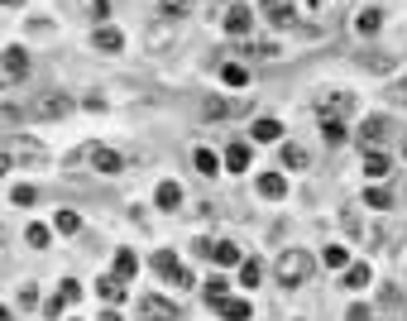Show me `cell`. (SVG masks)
Returning <instances> with one entry per match:
<instances>
[{"label": "cell", "mask_w": 407, "mask_h": 321, "mask_svg": "<svg viewBox=\"0 0 407 321\" xmlns=\"http://www.w3.org/2000/svg\"><path fill=\"white\" fill-rule=\"evenodd\" d=\"M19 163H48V149L29 134H5V168H19Z\"/></svg>", "instance_id": "cell-1"}, {"label": "cell", "mask_w": 407, "mask_h": 321, "mask_svg": "<svg viewBox=\"0 0 407 321\" xmlns=\"http://www.w3.org/2000/svg\"><path fill=\"white\" fill-rule=\"evenodd\" d=\"M306 273H311V254L302 249H288L283 259H278V283H288V288H298Z\"/></svg>", "instance_id": "cell-2"}, {"label": "cell", "mask_w": 407, "mask_h": 321, "mask_svg": "<svg viewBox=\"0 0 407 321\" xmlns=\"http://www.w3.org/2000/svg\"><path fill=\"white\" fill-rule=\"evenodd\" d=\"M244 110H249L244 96H206V101H202L206 120H230V115H244Z\"/></svg>", "instance_id": "cell-3"}, {"label": "cell", "mask_w": 407, "mask_h": 321, "mask_svg": "<svg viewBox=\"0 0 407 321\" xmlns=\"http://www.w3.org/2000/svg\"><path fill=\"white\" fill-rule=\"evenodd\" d=\"M350 110H355V92H326V96H316V115L321 120H340Z\"/></svg>", "instance_id": "cell-4"}, {"label": "cell", "mask_w": 407, "mask_h": 321, "mask_svg": "<svg viewBox=\"0 0 407 321\" xmlns=\"http://www.w3.org/2000/svg\"><path fill=\"white\" fill-rule=\"evenodd\" d=\"M87 163H92L96 173H120V168H125V158H120L115 149H105V144H87Z\"/></svg>", "instance_id": "cell-5"}, {"label": "cell", "mask_w": 407, "mask_h": 321, "mask_svg": "<svg viewBox=\"0 0 407 321\" xmlns=\"http://www.w3.org/2000/svg\"><path fill=\"white\" fill-rule=\"evenodd\" d=\"M139 317H144V321H178V302H168V298L154 293V298L139 302Z\"/></svg>", "instance_id": "cell-6"}, {"label": "cell", "mask_w": 407, "mask_h": 321, "mask_svg": "<svg viewBox=\"0 0 407 321\" xmlns=\"http://www.w3.org/2000/svg\"><path fill=\"white\" fill-rule=\"evenodd\" d=\"M24 77H29V53L19 43H10L5 48V82H24Z\"/></svg>", "instance_id": "cell-7"}, {"label": "cell", "mask_w": 407, "mask_h": 321, "mask_svg": "<svg viewBox=\"0 0 407 321\" xmlns=\"http://www.w3.org/2000/svg\"><path fill=\"white\" fill-rule=\"evenodd\" d=\"M249 24H254L249 5H230V10H225V29H230V34H240V39H244V34H249Z\"/></svg>", "instance_id": "cell-8"}, {"label": "cell", "mask_w": 407, "mask_h": 321, "mask_svg": "<svg viewBox=\"0 0 407 321\" xmlns=\"http://www.w3.org/2000/svg\"><path fill=\"white\" fill-rule=\"evenodd\" d=\"M384 134H388V120H384V115H369V120L359 125V139H364L369 149H379V144H384Z\"/></svg>", "instance_id": "cell-9"}, {"label": "cell", "mask_w": 407, "mask_h": 321, "mask_svg": "<svg viewBox=\"0 0 407 321\" xmlns=\"http://www.w3.org/2000/svg\"><path fill=\"white\" fill-rule=\"evenodd\" d=\"M149 269H154L158 278H178V273H182V264H178V254H173V249H158V254L149 259Z\"/></svg>", "instance_id": "cell-10"}, {"label": "cell", "mask_w": 407, "mask_h": 321, "mask_svg": "<svg viewBox=\"0 0 407 321\" xmlns=\"http://www.w3.org/2000/svg\"><path fill=\"white\" fill-rule=\"evenodd\" d=\"M96 293H101L105 302L115 307V302L125 298V278H120V273H105V278H96Z\"/></svg>", "instance_id": "cell-11"}, {"label": "cell", "mask_w": 407, "mask_h": 321, "mask_svg": "<svg viewBox=\"0 0 407 321\" xmlns=\"http://www.w3.org/2000/svg\"><path fill=\"white\" fill-rule=\"evenodd\" d=\"M216 312H220L225 321H249V302H244V298H220Z\"/></svg>", "instance_id": "cell-12"}, {"label": "cell", "mask_w": 407, "mask_h": 321, "mask_svg": "<svg viewBox=\"0 0 407 321\" xmlns=\"http://www.w3.org/2000/svg\"><path fill=\"white\" fill-rule=\"evenodd\" d=\"M92 43H96L101 53H120V48H125V34H120V29H110V24H101Z\"/></svg>", "instance_id": "cell-13"}, {"label": "cell", "mask_w": 407, "mask_h": 321, "mask_svg": "<svg viewBox=\"0 0 407 321\" xmlns=\"http://www.w3.org/2000/svg\"><path fill=\"white\" fill-rule=\"evenodd\" d=\"M249 158H254V154H249V144H240V139L225 149V168H230V173H244V168H249Z\"/></svg>", "instance_id": "cell-14"}, {"label": "cell", "mask_w": 407, "mask_h": 321, "mask_svg": "<svg viewBox=\"0 0 407 321\" xmlns=\"http://www.w3.org/2000/svg\"><path fill=\"white\" fill-rule=\"evenodd\" d=\"M259 192H264L269 202H283V197H288V183H283V173H264V178H259Z\"/></svg>", "instance_id": "cell-15"}, {"label": "cell", "mask_w": 407, "mask_h": 321, "mask_svg": "<svg viewBox=\"0 0 407 321\" xmlns=\"http://www.w3.org/2000/svg\"><path fill=\"white\" fill-rule=\"evenodd\" d=\"M269 24H273V29H298V10H293V5H283V0H278V5H273V10H269Z\"/></svg>", "instance_id": "cell-16"}, {"label": "cell", "mask_w": 407, "mask_h": 321, "mask_svg": "<svg viewBox=\"0 0 407 321\" xmlns=\"http://www.w3.org/2000/svg\"><path fill=\"white\" fill-rule=\"evenodd\" d=\"M249 134H254V139H259V144H273V139H278V134H283V125H278V120H269V115H264V120H254V125H249Z\"/></svg>", "instance_id": "cell-17"}, {"label": "cell", "mask_w": 407, "mask_h": 321, "mask_svg": "<svg viewBox=\"0 0 407 321\" xmlns=\"http://www.w3.org/2000/svg\"><path fill=\"white\" fill-rule=\"evenodd\" d=\"M154 202H158L163 211H178V202H182V187H178V183H158V192H154Z\"/></svg>", "instance_id": "cell-18"}, {"label": "cell", "mask_w": 407, "mask_h": 321, "mask_svg": "<svg viewBox=\"0 0 407 321\" xmlns=\"http://www.w3.org/2000/svg\"><path fill=\"white\" fill-rule=\"evenodd\" d=\"M211 259H216L220 269H235V264H240V245H230V240H216V249H211Z\"/></svg>", "instance_id": "cell-19"}, {"label": "cell", "mask_w": 407, "mask_h": 321, "mask_svg": "<svg viewBox=\"0 0 407 321\" xmlns=\"http://www.w3.org/2000/svg\"><path fill=\"white\" fill-rule=\"evenodd\" d=\"M384 312H388V317H393V321H403V317H407V302H403V293H398L393 283L384 288Z\"/></svg>", "instance_id": "cell-20"}, {"label": "cell", "mask_w": 407, "mask_h": 321, "mask_svg": "<svg viewBox=\"0 0 407 321\" xmlns=\"http://www.w3.org/2000/svg\"><path fill=\"white\" fill-rule=\"evenodd\" d=\"M220 82H225V87H249V68H244V63H225V68H220Z\"/></svg>", "instance_id": "cell-21"}, {"label": "cell", "mask_w": 407, "mask_h": 321, "mask_svg": "<svg viewBox=\"0 0 407 321\" xmlns=\"http://www.w3.org/2000/svg\"><path fill=\"white\" fill-rule=\"evenodd\" d=\"M340 283H345V288H350V293H359V288H364V283H369V264H350V269H345V273H340Z\"/></svg>", "instance_id": "cell-22"}, {"label": "cell", "mask_w": 407, "mask_h": 321, "mask_svg": "<svg viewBox=\"0 0 407 321\" xmlns=\"http://www.w3.org/2000/svg\"><path fill=\"white\" fill-rule=\"evenodd\" d=\"M355 29H359V34H379V29H384V10H359Z\"/></svg>", "instance_id": "cell-23"}, {"label": "cell", "mask_w": 407, "mask_h": 321, "mask_svg": "<svg viewBox=\"0 0 407 321\" xmlns=\"http://www.w3.org/2000/svg\"><path fill=\"white\" fill-rule=\"evenodd\" d=\"M39 115H53V120H58V115H67V110H72V101H67V96H43V101H39Z\"/></svg>", "instance_id": "cell-24"}, {"label": "cell", "mask_w": 407, "mask_h": 321, "mask_svg": "<svg viewBox=\"0 0 407 321\" xmlns=\"http://www.w3.org/2000/svg\"><path fill=\"white\" fill-rule=\"evenodd\" d=\"M364 173H369V178H384V173H388V158H384L379 149H369V154H364Z\"/></svg>", "instance_id": "cell-25"}, {"label": "cell", "mask_w": 407, "mask_h": 321, "mask_svg": "<svg viewBox=\"0 0 407 321\" xmlns=\"http://www.w3.org/2000/svg\"><path fill=\"white\" fill-rule=\"evenodd\" d=\"M364 207H374V211H388V207H393V192H384V187H369V192H364Z\"/></svg>", "instance_id": "cell-26"}, {"label": "cell", "mask_w": 407, "mask_h": 321, "mask_svg": "<svg viewBox=\"0 0 407 321\" xmlns=\"http://www.w3.org/2000/svg\"><path fill=\"white\" fill-rule=\"evenodd\" d=\"M134 269H139L134 249H120V254H115V273H120V278H134Z\"/></svg>", "instance_id": "cell-27"}, {"label": "cell", "mask_w": 407, "mask_h": 321, "mask_svg": "<svg viewBox=\"0 0 407 321\" xmlns=\"http://www.w3.org/2000/svg\"><path fill=\"white\" fill-rule=\"evenodd\" d=\"M192 163H197V173H202V178L220 173V168H216V154H211V149H197V154H192Z\"/></svg>", "instance_id": "cell-28"}, {"label": "cell", "mask_w": 407, "mask_h": 321, "mask_svg": "<svg viewBox=\"0 0 407 321\" xmlns=\"http://www.w3.org/2000/svg\"><path fill=\"white\" fill-rule=\"evenodd\" d=\"M321 134L326 144H345V120H321Z\"/></svg>", "instance_id": "cell-29"}, {"label": "cell", "mask_w": 407, "mask_h": 321, "mask_svg": "<svg viewBox=\"0 0 407 321\" xmlns=\"http://www.w3.org/2000/svg\"><path fill=\"white\" fill-rule=\"evenodd\" d=\"M331 269H350V254H345V245H326V254H321Z\"/></svg>", "instance_id": "cell-30"}, {"label": "cell", "mask_w": 407, "mask_h": 321, "mask_svg": "<svg viewBox=\"0 0 407 321\" xmlns=\"http://www.w3.org/2000/svg\"><path fill=\"white\" fill-rule=\"evenodd\" d=\"M259 273H264V269H259V259H244V264H240V288H254V283H259Z\"/></svg>", "instance_id": "cell-31"}, {"label": "cell", "mask_w": 407, "mask_h": 321, "mask_svg": "<svg viewBox=\"0 0 407 321\" xmlns=\"http://www.w3.org/2000/svg\"><path fill=\"white\" fill-rule=\"evenodd\" d=\"M158 10L173 14V19H182V14H192V0H158Z\"/></svg>", "instance_id": "cell-32"}, {"label": "cell", "mask_w": 407, "mask_h": 321, "mask_svg": "<svg viewBox=\"0 0 407 321\" xmlns=\"http://www.w3.org/2000/svg\"><path fill=\"white\" fill-rule=\"evenodd\" d=\"M58 230H63V235H77V230H82V216L77 211H58Z\"/></svg>", "instance_id": "cell-33"}, {"label": "cell", "mask_w": 407, "mask_h": 321, "mask_svg": "<svg viewBox=\"0 0 407 321\" xmlns=\"http://www.w3.org/2000/svg\"><path fill=\"white\" fill-rule=\"evenodd\" d=\"M364 68H369V72H388L393 58H388V53H364Z\"/></svg>", "instance_id": "cell-34"}, {"label": "cell", "mask_w": 407, "mask_h": 321, "mask_svg": "<svg viewBox=\"0 0 407 321\" xmlns=\"http://www.w3.org/2000/svg\"><path fill=\"white\" fill-rule=\"evenodd\" d=\"M24 240H29L34 249H48V225H29V230H24Z\"/></svg>", "instance_id": "cell-35"}, {"label": "cell", "mask_w": 407, "mask_h": 321, "mask_svg": "<svg viewBox=\"0 0 407 321\" xmlns=\"http://www.w3.org/2000/svg\"><path fill=\"white\" fill-rule=\"evenodd\" d=\"M283 168H306V154L298 149V144H288V149H283Z\"/></svg>", "instance_id": "cell-36"}, {"label": "cell", "mask_w": 407, "mask_h": 321, "mask_svg": "<svg viewBox=\"0 0 407 321\" xmlns=\"http://www.w3.org/2000/svg\"><path fill=\"white\" fill-rule=\"evenodd\" d=\"M10 202H14V207H29V202H34V187H29V183H19V187L10 192Z\"/></svg>", "instance_id": "cell-37"}, {"label": "cell", "mask_w": 407, "mask_h": 321, "mask_svg": "<svg viewBox=\"0 0 407 321\" xmlns=\"http://www.w3.org/2000/svg\"><path fill=\"white\" fill-rule=\"evenodd\" d=\"M225 288H230L225 278H206V298H211V302H220V298H225Z\"/></svg>", "instance_id": "cell-38"}, {"label": "cell", "mask_w": 407, "mask_h": 321, "mask_svg": "<svg viewBox=\"0 0 407 321\" xmlns=\"http://www.w3.org/2000/svg\"><path fill=\"white\" fill-rule=\"evenodd\" d=\"M58 298H63V302H77V298H82V288H77L72 278H63V288H58Z\"/></svg>", "instance_id": "cell-39"}, {"label": "cell", "mask_w": 407, "mask_h": 321, "mask_svg": "<svg viewBox=\"0 0 407 321\" xmlns=\"http://www.w3.org/2000/svg\"><path fill=\"white\" fill-rule=\"evenodd\" d=\"M105 14H110V0H92V19L105 24Z\"/></svg>", "instance_id": "cell-40"}, {"label": "cell", "mask_w": 407, "mask_h": 321, "mask_svg": "<svg viewBox=\"0 0 407 321\" xmlns=\"http://www.w3.org/2000/svg\"><path fill=\"white\" fill-rule=\"evenodd\" d=\"M19 302H24V307H34V302H39V288H34V283H24V288H19Z\"/></svg>", "instance_id": "cell-41"}, {"label": "cell", "mask_w": 407, "mask_h": 321, "mask_svg": "<svg viewBox=\"0 0 407 321\" xmlns=\"http://www.w3.org/2000/svg\"><path fill=\"white\" fill-rule=\"evenodd\" d=\"M173 283H178V288H197V273H192V269H182V273H178Z\"/></svg>", "instance_id": "cell-42"}, {"label": "cell", "mask_w": 407, "mask_h": 321, "mask_svg": "<svg viewBox=\"0 0 407 321\" xmlns=\"http://www.w3.org/2000/svg\"><path fill=\"white\" fill-rule=\"evenodd\" d=\"M345 321H369V307H350V317Z\"/></svg>", "instance_id": "cell-43"}, {"label": "cell", "mask_w": 407, "mask_h": 321, "mask_svg": "<svg viewBox=\"0 0 407 321\" xmlns=\"http://www.w3.org/2000/svg\"><path fill=\"white\" fill-rule=\"evenodd\" d=\"M393 101H398V106H407V82H398V87H393Z\"/></svg>", "instance_id": "cell-44"}, {"label": "cell", "mask_w": 407, "mask_h": 321, "mask_svg": "<svg viewBox=\"0 0 407 321\" xmlns=\"http://www.w3.org/2000/svg\"><path fill=\"white\" fill-rule=\"evenodd\" d=\"M96 321H120V312H115V307H105V312H101Z\"/></svg>", "instance_id": "cell-45"}, {"label": "cell", "mask_w": 407, "mask_h": 321, "mask_svg": "<svg viewBox=\"0 0 407 321\" xmlns=\"http://www.w3.org/2000/svg\"><path fill=\"white\" fill-rule=\"evenodd\" d=\"M0 5H5V10H19V5H24V0H0Z\"/></svg>", "instance_id": "cell-46"}, {"label": "cell", "mask_w": 407, "mask_h": 321, "mask_svg": "<svg viewBox=\"0 0 407 321\" xmlns=\"http://www.w3.org/2000/svg\"><path fill=\"white\" fill-rule=\"evenodd\" d=\"M264 5H269V10H273V5H278V0H264Z\"/></svg>", "instance_id": "cell-47"}, {"label": "cell", "mask_w": 407, "mask_h": 321, "mask_svg": "<svg viewBox=\"0 0 407 321\" xmlns=\"http://www.w3.org/2000/svg\"><path fill=\"white\" fill-rule=\"evenodd\" d=\"M403 154H407V139H403Z\"/></svg>", "instance_id": "cell-48"}]
</instances>
